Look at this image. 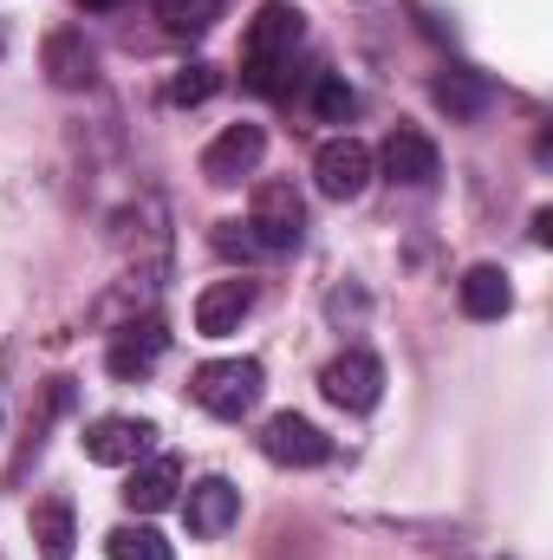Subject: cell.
I'll return each mask as SVG.
<instances>
[{
  "mask_svg": "<svg viewBox=\"0 0 553 560\" xmlns=\"http://www.w3.org/2000/svg\"><path fill=\"white\" fill-rule=\"evenodd\" d=\"M261 385H268L261 359H209V365H196L189 398H196L209 418H248V411L261 405Z\"/></svg>",
  "mask_w": 553,
  "mask_h": 560,
  "instance_id": "6da1fadb",
  "label": "cell"
},
{
  "mask_svg": "<svg viewBox=\"0 0 553 560\" xmlns=\"http://www.w3.org/2000/svg\"><path fill=\"white\" fill-rule=\"evenodd\" d=\"M248 229L261 242V255H293L299 235H306V202L286 176H268L255 183V202H248Z\"/></svg>",
  "mask_w": 553,
  "mask_h": 560,
  "instance_id": "7a4b0ae2",
  "label": "cell"
},
{
  "mask_svg": "<svg viewBox=\"0 0 553 560\" xmlns=\"http://www.w3.org/2000/svg\"><path fill=\"white\" fill-rule=\"evenodd\" d=\"M261 456L280 463V469H319L332 456V436L313 418H299V411H280V418L261 423Z\"/></svg>",
  "mask_w": 553,
  "mask_h": 560,
  "instance_id": "3957f363",
  "label": "cell"
},
{
  "mask_svg": "<svg viewBox=\"0 0 553 560\" xmlns=\"http://www.w3.org/2000/svg\"><path fill=\"white\" fill-rule=\"evenodd\" d=\"M319 392H326L339 411H372V405L385 398V365H378L372 352H339V359H326Z\"/></svg>",
  "mask_w": 553,
  "mask_h": 560,
  "instance_id": "277c9868",
  "label": "cell"
},
{
  "mask_svg": "<svg viewBox=\"0 0 553 560\" xmlns=\"http://www.w3.org/2000/svg\"><path fill=\"white\" fill-rule=\"evenodd\" d=\"M313 183H319V196H332V202L365 196V183H372V150H365L358 138L319 143V156H313Z\"/></svg>",
  "mask_w": 553,
  "mask_h": 560,
  "instance_id": "5b68a950",
  "label": "cell"
},
{
  "mask_svg": "<svg viewBox=\"0 0 553 560\" xmlns=\"http://www.w3.org/2000/svg\"><path fill=\"white\" fill-rule=\"evenodd\" d=\"M163 346H169V326H163L156 313H143V319H125V326H118L105 365H111V378L131 385V378H150V365L163 359Z\"/></svg>",
  "mask_w": 553,
  "mask_h": 560,
  "instance_id": "8992f818",
  "label": "cell"
},
{
  "mask_svg": "<svg viewBox=\"0 0 553 560\" xmlns=\"http://www.w3.org/2000/svg\"><path fill=\"white\" fill-rule=\"evenodd\" d=\"M372 170H385V176H391V183H404V189H430V183H436V170H443V156H436V143L423 138V131L398 125V131L385 138V150L372 156Z\"/></svg>",
  "mask_w": 553,
  "mask_h": 560,
  "instance_id": "52a82bcc",
  "label": "cell"
},
{
  "mask_svg": "<svg viewBox=\"0 0 553 560\" xmlns=\"http://www.w3.org/2000/svg\"><path fill=\"white\" fill-rule=\"evenodd\" d=\"M235 515H242V489H235V482H222V476L189 482V495H183V522H189V535H196V541L228 535V528H235Z\"/></svg>",
  "mask_w": 553,
  "mask_h": 560,
  "instance_id": "ba28073f",
  "label": "cell"
},
{
  "mask_svg": "<svg viewBox=\"0 0 553 560\" xmlns=\"http://www.w3.org/2000/svg\"><path fill=\"white\" fill-rule=\"evenodd\" d=\"M39 66H46V79H52L59 92H85V85L98 79V52L85 46L79 26H52L46 46H39Z\"/></svg>",
  "mask_w": 553,
  "mask_h": 560,
  "instance_id": "9c48e42d",
  "label": "cell"
},
{
  "mask_svg": "<svg viewBox=\"0 0 553 560\" xmlns=\"http://www.w3.org/2000/svg\"><path fill=\"white\" fill-rule=\"evenodd\" d=\"M85 456L92 463H105V469H118V463H138L143 450L156 443V423H143V418H98V423H85Z\"/></svg>",
  "mask_w": 553,
  "mask_h": 560,
  "instance_id": "30bf717a",
  "label": "cell"
},
{
  "mask_svg": "<svg viewBox=\"0 0 553 560\" xmlns=\"http://www.w3.org/2000/svg\"><path fill=\"white\" fill-rule=\"evenodd\" d=\"M261 156H268V131L261 125H228L222 138L202 150V176L209 183H242Z\"/></svg>",
  "mask_w": 553,
  "mask_h": 560,
  "instance_id": "8fae6325",
  "label": "cell"
},
{
  "mask_svg": "<svg viewBox=\"0 0 553 560\" xmlns=\"http://www.w3.org/2000/svg\"><path fill=\"white\" fill-rule=\"evenodd\" d=\"M306 39V13L286 7V0H268L255 20H248V59H293V46Z\"/></svg>",
  "mask_w": 553,
  "mask_h": 560,
  "instance_id": "7c38bea8",
  "label": "cell"
},
{
  "mask_svg": "<svg viewBox=\"0 0 553 560\" xmlns=\"http://www.w3.org/2000/svg\"><path fill=\"white\" fill-rule=\"evenodd\" d=\"M248 306H255V287L248 280H215V287L196 293V332L202 339H228L248 319Z\"/></svg>",
  "mask_w": 553,
  "mask_h": 560,
  "instance_id": "4fadbf2b",
  "label": "cell"
},
{
  "mask_svg": "<svg viewBox=\"0 0 553 560\" xmlns=\"http://www.w3.org/2000/svg\"><path fill=\"white\" fill-rule=\"evenodd\" d=\"M456 300H462L469 319H502L515 306V287H508V275L495 261H482V268H469V275L456 280Z\"/></svg>",
  "mask_w": 553,
  "mask_h": 560,
  "instance_id": "5bb4252c",
  "label": "cell"
},
{
  "mask_svg": "<svg viewBox=\"0 0 553 560\" xmlns=\"http://www.w3.org/2000/svg\"><path fill=\"white\" fill-rule=\"evenodd\" d=\"M176 489H183V463H176V456H156V463H143L138 476L125 482V502H131L138 515H156V509L176 502Z\"/></svg>",
  "mask_w": 553,
  "mask_h": 560,
  "instance_id": "9a60e30c",
  "label": "cell"
},
{
  "mask_svg": "<svg viewBox=\"0 0 553 560\" xmlns=\"http://www.w3.org/2000/svg\"><path fill=\"white\" fill-rule=\"evenodd\" d=\"M33 541H39V560H72V541H79V522H72V502H39L33 509Z\"/></svg>",
  "mask_w": 553,
  "mask_h": 560,
  "instance_id": "2e32d148",
  "label": "cell"
},
{
  "mask_svg": "<svg viewBox=\"0 0 553 560\" xmlns=\"http://www.w3.org/2000/svg\"><path fill=\"white\" fill-rule=\"evenodd\" d=\"M105 555H111V560H176V548H169L156 528L125 522V528H111V535H105Z\"/></svg>",
  "mask_w": 553,
  "mask_h": 560,
  "instance_id": "e0dca14e",
  "label": "cell"
},
{
  "mask_svg": "<svg viewBox=\"0 0 553 560\" xmlns=\"http://www.w3.org/2000/svg\"><path fill=\"white\" fill-rule=\"evenodd\" d=\"M436 105H443L449 118H482L489 85H482L475 72H443V79H436Z\"/></svg>",
  "mask_w": 553,
  "mask_h": 560,
  "instance_id": "ac0fdd59",
  "label": "cell"
},
{
  "mask_svg": "<svg viewBox=\"0 0 553 560\" xmlns=\"http://www.w3.org/2000/svg\"><path fill=\"white\" fill-rule=\"evenodd\" d=\"M156 20L189 39V33H209L222 20V0H156Z\"/></svg>",
  "mask_w": 553,
  "mask_h": 560,
  "instance_id": "d6986e66",
  "label": "cell"
},
{
  "mask_svg": "<svg viewBox=\"0 0 553 560\" xmlns=\"http://www.w3.org/2000/svg\"><path fill=\"white\" fill-rule=\"evenodd\" d=\"M215 92H222V72L196 59V66H183V72L169 79V92H163V98H169V105L183 112V105H202V98H215Z\"/></svg>",
  "mask_w": 553,
  "mask_h": 560,
  "instance_id": "ffe728a7",
  "label": "cell"
},
{
  "mask_svg": "<svg viewBox=\"0 0 553 560\" xmlns=\"http://www.w3.org/2000/svg\"><path fill=\"white\" fill-rule=\"evenodd\" d=\"M313 112H319L326 125H345V118H358V92H352L339 72H326V79L313 85Z\"/></svg>",
  "mask_w": 553,
  "mask_h": 560,
  "instance_id": "44dd1931",
  "label": "cell"
},
{
  "mask_svg": "<svg viewBox=\"0 0 553 560\" xmlns=\"http://www.w3.org/2000/svg\"><path fill=\"white\" fill-rule=\"evenodd\" d=\"M209 242H215V255H222V261H268L248 222H215V235H209Z\"/></svg>",
  "mask_w": 553,
  "mask_h": 560,
  "instance_id": "7402d4cb",
  "label": "cell"
},
{
  "mask_svg": "<svg viewBox=\"0 0 553 560\" xmlns=\"http://www.w3.org/2000/svg\"><path fill=\"white\" fill-rule=\"evenodd\" d=\"M534 242H541V248L553 242V209H541V215H534Z\"/></svg>",
  "mask_w": 553,
  "mask_h": 560,
  "instance_id": "603a6c76",
  "label": "cell"
},
{
  "mask_svg": "<svg viewBox=\"0 0 553 560\" xmlns=\"http://www.w3.org/2000/svg\"><path fill=\"white\" fill-rule=\"evenodd\" d=\"M79 7H92V13H105V7H125V0H79Z\"/></svg>",
  "mask_w": 553,
  "mask_h": 560,
  "instance_id": "cb8c5ba5",
  "label": "cell"
}]
</instances>
